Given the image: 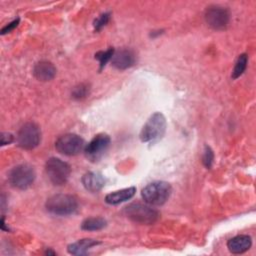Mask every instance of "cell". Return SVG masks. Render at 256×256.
I'll use <instances>...</instances> for the list:
<instances>
[{
	"instance_id": "obj_21",
	"label": "cell",
	"mask_w": 256,
	"mask_h": 256,
	"mask_svg": "<svg viewBox=\"0 0 256 256\" xmlns=\"http://www.w3.org/2000/svg\"><path fill=\"white\" fill-rule=\"evenodd\" d=\"M213 159H214V153H213L212 149L209 146L206 145L204 147V153H203V157H202V161H203L204 166L209 169L212 166Z\"/></svg>"
},
{
	"instance_id": "obj_1",
	"label": "cell",
	"mask_w": 256,
	"mask_h": 256,
	"mask_svg": "<svg viewBox=\"0 0 256 256\" xmlns=\"http://www.w3.org/2000/svg\"><path fill=\"white\" fill-rule=\"evenodd\" d=\"M46 210L57 216H67L78 209L77 199L70 194H55L49 197L45 203Z\"/></svg>"
},
{
	"instance_id": "obj_5",
	"label": "cell",
	"mask_w": 256,
	"mask_h": 256,
	"mask_svg": "<svg viewBox=\"0 0 256 256\" xmlns=\"http://www.w3.org/2000/svg\"><path fill=\"white\" fill-rule=\"evenodd\" d=\"M45 171L53 185L62 186L68 181L71 168L65 161L56 157H51L45 164Z\"/></svg>"
},
{
	"instance_id": "obj_11",
	"label": "cell",
	"mask_w": 256,
	"mask_h": 256,
	"mask_svg": "<svg viewBox=\"0 0 256 256\" xmlns=\"http://www.w3.org/2000/svg\"><path fill=\"white\" fill-rule=\"evenodd\" d=\"M135 60V54L133 53V51L129 49H120L114 52L111 62L115 68L124 70L133 66Z\"/></svg>"
},
{
	"instance_id": "obj_9",
	"label": "cell",
	"mask_w": 256,
	"mask_h": 256,
	"mask_svg": "<svg viewBox=\"0 0 256 256\" xmlns=\"http://www.w3.org/2000/svg\"><path fill=\"white\" fill-rule=\"evenodd\" d=\"M111 139L108 134L100 133L93 137V139L84 147L86 157L90 161H97L108 149Z\"/></svg>"
},
{
	"instance_id": "obj_10",
	"label": "cell",
	"mask_w": 256,
	"mask_h": 256,
	"mask_svg": "<svg viewBox=\"0 0 256 256\" xmlns=\"http://www.w3.org/2000/svg\"><path fill=\"white\" fill-rule=\"evenodd\" d=\"M205 20L213 29L223 30L229 23L230 14L229 11L224 7L210 6L205 11Z\"/></svg>"
},
{
	"instance_id": "obj_2",
	"label": "cell",
	"mask_w": 256,
	"mask_h": 256,
	"mask_svg": "<svg viewBox=\"0 0 256 256\" xmlns=\"http://www.w3.org/2000/svg\"><path fill=\"white\" fill-rule=\"evenodd\" d=\"M171 186L164 181H156L148 184L142 189L141 196L143 200L151 206L163 205L170 197Z\"/></svg>"
},
{
	"instance_id": "obj_24",
	"label": "cell",
	"mask_w": 256,
	"mask_h": 256,
	"mask_svg": "<svg viewBox=\"0 0 256 256\" xmlns=\"http://www.w3.org/2000/svg\"><path fill=\"white\" fill-rule=\"evenodd\" d=\"M13 135L11 133H8V132H3L1 134V146H4V145H7V144H10L12 141H13Z\"/></svg>"
},
{
	"instance_id": "obj_19",
	"label": "cell",
	"mask_w": 256,
	"mask_h": 256,
	"mask_svg": "<svg viewBox=\"0 0 256 256\" xmlns=\"http://www.w3.org/2000/svg\"><path fill=\"white\" fill-rule=\"evenodd\" d=\"M114 52H115V50L113 48H109L105 51H99L95 54V59H97L100 64V70H102L104 68V66L107 64V62L112 59Z\"/></svg>"
},
{
	"instance_id": "obj_12",
	"label": "cell",
	"mask_w": 256,
	"mask_h": 256,
	"mask_svg": "<svg viewBox=\"0 0 256 256\" xmlns=\"http://www.w3.org/2000/svg\"><path fill=\"white\" fill-rule=\"evenodd\" d=\"M82 184L86 190L90 192H98L105 185L104 177L98 172H87L83 175Z\"/></svg>"
},
{
	"instance_id": "obj_15",
	"label": "cell",
	"mask_w": 256,
	"mask_h": 256,
	"mask_svg": "<svg viewBox=\"0 0 256 256\" xmlns=\"http://www.w3.org/2000/svg\"><path fill=\"white\" fill-rule=\"evenodd\" d=\"M135 192H136L135 187H128L121 190H117L107 194L105 197V201L108 204L117 205L131 199L135 195Z\"/></svg>"
},
{
	"instance_id": "obj_6",
	"label": "cell",
	"mask_w": 256,
	"mask_h": 256,
	"mask_svg": "<svg viewBox=\"0 0 256 256\" xmlns=\"http://www.w3.org/2000/svg\"><path fill=\"white\" fill-rule=\"evenodd\" d=\"M35 176V171L32 166L29 164H20L10 170L8 180L12 187L25 190L33 184Z\"/></svg>"
},
{
	"instance_id": "obj_20",
	"label": "cell",
	"mask_w": 256,
	"mask_h": 256,
	"mask_svg": "<svg viewBox=\"0 0 256 256\" xmlns=\"http://www.w3.org/2000/svg\"><path fill=\"white\" fill-rule=\"evenodd\" d=\"M88 93H89V87L86 84H80L74 88V90L72 92V97L74 99L79 100V99L86 97Z\"/></svg>"
},
{
	"instance_id": "obj_17",
	"label": "cell",
	"mask_w": 256,
	"mask_h": 256,
	"mask_svg": "<svg viewBox=\"0 0 256 256\" xmlns=\"http://www.w3.org/2000/svg\"><path fill=\"white\" fill-rule=\"evenodd\" d=\"M107 222L104 218L102 217H90L86 218L82 224H81V229L86 230V231H96V230H101L104 227H106Z\"/></svg>"
},
{
	"instance_id": "obj_18",
	"label": "cell",
	"mask_w": 256,
	"mask_h": 256,
	"mask_svg": "<svg viewBox=\"0 0 256 256\" xmlns=\"http://www.w3.org/2000/svg\"><path fill=\"white\" fill-rule=\"evenodd\" d=\"M247 63H248V56L247 54L243 53V54H240L236 60V63H235V66H234V69L232 71V78L233 79H236L238 78L239 76H241L244 71L246 70V67H247Z\"/></svg>"
},
{
	"instance_id": "obj_3",
	"label": "cell",
	"mask_w": 256,
	"mask_h": 256,
	"mask_svg": "<svg viewBox=\"0 0 256 256\" xmlns=\"http://www.w3.org/2000/svg\"><path fill=\"white\" fill-rule=\"evenodd\" d=\"M166 131V119L160 112L152 114L141 129L140 140L142 142H155L163 137Z\"/></svg>"
},
{
	"instance_id": "obj_8",
	"label": "cell",
	"mask_w": 256,
	"mask_h": 256,
	"mask_svg": "<svg viewBox=\"0 0 256 256\" xmlns=\"http://www.w3.org/2000/svg\"><path fill=\"white\" fill-rule=\"evenodd\" d=\"M85 147L84 140L77 134L69 133L62 135L55 142L56 150L67 156H74L79 154Z\"/></svg>"
},
{
	"instance_id": "obj_4",
	"label": "cell",
	"mask_w": 256,
	"mask_h": 256,
	"mask_svg": "<svg viewBox=\"0 0 256 256\" xmlns=\"http://www.w3.org/2000/svg\"><path fill=\"white\" fill-rule=\"evenodd\" d=\"M124 213L135 223L150 225L155 223L159 218V213L149 205L141 203H131L124 208Z\"/></svg>"
},
{
	"instance_id": "obj_14",
	"label": "cell",
	"mask_w": 256,
	"mask_h": 256,
	"mask_svg": "<svg viewBox=\"0 0 256 256\" xmlns=\"http://www.w3.org/2000/svg\"><path fill=\"white\" fill-rule=\"evenodd\" d=\"M251 245L252 240L248 235H237L227 242V247L233 254L244 253L251 247Z\"/></svg>"
},
{
	"instance_id": "obj_7",
	"label": "cell",
	"mask_w": 256,
	"mask_h": 256,
	"mask_svg": "<svg viewBox=\"0 0 256 256\" xmlns=\"http://www.w3.org/2000/svg\"><path fill=\"white\" fill-rule=\"evenodd\" d=\"M41 141V131L37 124L33 122L25 123L18 131L17 143L26 150L34 149Z\"/></svg>"
},
{
	"instance_id": "obj_13",
	"label": "cell",
	"mask_w": 256,
	"mask_h": 256,
	"mask_svg": "<svg viewBox=\"0 0 256 256\" xmlns=\"http://www.w3.org/2000/svg\"><path fill=\"white\" fill-rule=\"evenodd\" d=\"M33 74L40 81H49L55 77L56 68L51 62L43 60L35 64Z\"/></svg>"
},
{
	"instance_id": "obj_22",
	"label": "cell",
	"mask_w": 256,
	"mask_h": 256,
	"mask_svg": "<svg viewBox=\"0 0 256 256\" xmlns=\"http://www.w3.org/2000/svg\"><path fill=\"white\" fill-rule=\"evenodd\" d=\"M109 18H110V14L109 13H103L97 19H95V21H94V28H95V30H97V31L101 30L108 23Z\"/></svg>"
},
{
	"instance_id": "obj_16",
	"label": "cell",
	"mask_w": 256,
	"mask_h": 256,
	"mask_svg": "<svg viewBox=\"0 0 256 256\" xmlns=\"http://www.w3.org/2000/svg\"><path fill=\"white\" fill-rule=\"evenodd\" d=\"M100 244L99 241L93 240V239H81L75 243H72L68 245V252L72 255H85L87 254L88 250L92 248L93 246H96Z\"/></svg>"
},
{
	"instance_id": "obj_23",
	"label": "cell",
	"mask_w": 256,
	"mask_h": 256,
	"mask_svg": "<svg viewBox=\"0 0 256 256\" xmlns=\"http://www.w3.org/2000/svg\"><path fill=\"white\" fill-rule=\"evenodd\" d=\"M18 23H19V18H17V19H15V20H13V21H12V22H10L8 25H6L5 27H3V28H2V30H1V34H2V35H4V34H6V33L11 32L15 27H17Z\"/></svg>"
}]
</instances>
